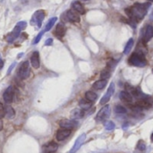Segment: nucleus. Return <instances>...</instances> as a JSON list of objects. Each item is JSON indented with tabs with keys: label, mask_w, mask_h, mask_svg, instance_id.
Here are the masks:
<instances>
[{
	"label": "nucleus",
	"mask_w": 153,
	"mask_h": 153,
	"mask_svg": "<svg viewBox=\"0 0 153 153\" xmlns=\"http://www.w3.org/2000/svg\"><path fill=\"white\" fill-rule=\"evenodd\" d=\"M149 7L150 4H135L131 8H128L126 10V13L132 21L139 22L143 20V17L146 15Z\"/></svg>",
	"instance_id": "nucleus-1"
},
{
	"label": "nucleus",
	"mask_w": 153,
	"mask_h": 153,
	"mask_svg": "<svg viewBox=\"0 0 153 153\" xmlns=\"http://www.w3.org/2000/svg\"><path fill=\"white\" fill-rule=\"evenodd\" d=\"M26 26H27V22H24V21H22V22H17L16 25L14 26L13 30L9 34H7V36H6V38H5L6 41H7L8 43L13 42V41L20 36V34L22 33V31L26 28Z\"/></svg>",
	"instance_id": "nucleus-2"
},
{
	"label": "nucleus",
	"mask_w": 153,
	"mask_h": 153,
	"mask_svg": "<svg viewBox=\"0 0 153 153\" xmlns=\"http://www.w3.org/2000/svg\"><path fill=\"white\" fill-rule=\"evenodd\" d=\"M128 62L131 65L136 66V67H143L147 64L144 54L140 51L134 52V54H132V56L129 57Z\"/></svg>",
	"instance_id": "nucleus-3"
},
{
	"label": "nucleus",
	"mask_w": 153,
	"mask_h": 153,
	"mask_svg": "<svg viewBox=\"0 0 153 153\" xmlns=\"http://www.w3.org/2000/svg\"><path fill=\"white\" fill-rule=\"evenodd\" d=\"M44 18H45V12L43 10H38L33 13L32 18L30 20V23L31 25L36 26L38 29H39L42 25V22Z\"/></svg>",
	"instance_id": "nucleus-4"
},
{
	"label": "nucleus",
	"mask_w": 153,
	"mask_h": 153,
	"mask_svg": "<svg viewBox=\"0 0 153 153\" xmlns=\"http://www.w3.org/2000/svg\"><path fill=\"white\" fill-rule=\"evenodd\" d=\"M30 75V63L29 61H24L21 64L18 70V76L21 80H25Z\"/></svg>",
	"instance_id": "nucleus-5"
},
{
	"label": "nucleus",
	"mask_w": 153,
	"mask_h": 153,
	"mask_svg": "<svg viewBox=\"0 0 153 153\" xmlns=\"http://www.w3.org/2000/svg\"><path fill=\"white\" fill-rule=\"evenodd\" d=\"M111 109L108 105H105L97 114L96 116V121L97 122H103L106 119H108L110 116Z\"/></svg>",
	"instance_id": "nucleus-6"
},
{
	"label": "nucleus",
	"mask_w": 153,
	"mask_h": 153,
	"mask_svg": "<svg viewBox=\"0 0 153 153\" xmlns=\"http://www.w3.org/2000/svg\"><path fill=\"white\" fill-rule=\"evenodd\" d=\"M13 97H14V89L13 86H9L3 94L4 100L6 104H11L13 100Z\"/></svg>",
	"instance_id": "nucleus-7"
},
{
	"label": "nucleus",
	"mask_w": 153,
	"mask_h": 153,
	"mask_svg": "<svg viewBox=\"0 0 153 153\" xmlns=\"http://www.w3.org/2000/svg\"><path fill=\"white\" fill-rule=\"evenodd\" d=\"M114 91H115V84L112 82V83L110 84V86L108 87V89L107 92L105 93V95H104V96L102 97V99L100 100V105H105V104H107V103L110 100V99H111V97H112Z\"/></svg>",
	"instance_id": "nucleus-8"
},
{
	"label": "nucleus",
	"mask_w": 153,
	"mask_h": 153,
	"mask_svg": "<svg viewBox=\"0 0 153 153\" xmlns=\"http://www.w3.org/2000/svg\"><path fill=\"white\" fill-rule=\"evenodd\" d=\"M85 139H86V134H81L78 138H77V140L75 141V143H74V146H73V148L70 150V152L69 153H75L80 148H81V146L83 144V143H84V141H85Z\"/></svg>",
	"instance_id": "nucleus-9"
},
{
	"label": "nucleus",
	"mask_w": 153,
	"mask_h": 153,
	"mask_svg": "<svg viewBox=\"0 0 153 153\" xmlns=\"http://www.w3.org/2000/svg\"><path fill=\"white\" fill-rule=\"evenodd\" d=\"M70 134H71V130L62 128V129H59V130L56 132V140H57V141L62 142V141L65 140L67 137H69V135H70Z\"/></svg>",
	"instance_id": "nucleus-10"
},
{
	"label": "nucleus",
	"mask_w": 153,
	"mask_h": 153,
	"mask_svg": "<svg viewBox=\"0 0 153 153\" xmlns=\"http://www.w3.org/2000/svg\"><path fill=\"white\" fill-rule=\"evenodd\" d=\"M76 122L74 120H69V119H63L59 122V126L61 128H65V129H69L72 130L73 128H74L76 126Z\"/></svg>",
	"instance_id": "nucleus-11"
},
{
	"label": "nucleus",
	"mask_w": 153,
	"mask_h": 153,
	"mask_svg": "<svg viewBox=\"0 0 153 153\" xmlns=\"http://www.w3.org/2000/svg\"><path fill=\"white\" fill-rule=\"evenodd\" d=\"M57 148H58V145L56 143L50 142L43 146L42 151H43V153H54L55 152H56Z\"/></svg>",
	"instance_id": "nucleus-12"
},
{
	"label": "nucleus",
	"mask_w": 153,
	"mask_h": 153,
	"mask_svg": "<svg viewBox=\"0 0 153 153\" xmlns=\"http://www.w3.org/2000/svg\"><path fill=\"white\" fill-rule=\"evenodd\" d=\"M66 18L68 19V21H70L72 22H79L80 20H81L78 13L75 12L74 9L73 10H68L66 12Z\"/></svg>",
	"instance_id": "nucleus-13"
},
{
	"label": "nucleus",
	"mask_w": 153,
	"mask_h": 153,
	"mask_svg": "<svg viewBox=\"0 0 153 153\" xmlns=\"http://www.w3.org/2000/svg\"><path fill=\"white\" fill-rule=\"evenodd\" d=\"M65 31H66V28H65V26L63 23H58V24L56 25V29H55V32H54V34H55V36H56V38H58V39H62V38L65 36Z\"/></svg>",
	"instance_id": "nucleus-14"
},
{
	"label": "nucleus",
	"mask_w": 153,
	"mask_h": 153,
	"mask_svg": "<svg viewBox=\"0 0 153 153\" xmlns=\"http://www.w3.org/2000/svg\"><path fill=\"white\" fill-rule=\"evenodd\" d=\"M30 63L32 65V66L35 69L39 68L40 66V60H39V54L38 51H34L30 56Z\"/></svg>",
	"instance_id": "nucleus-15"
},
{
	"label": "nucleus",
	"mask_w": 153,
	"mask_h": 153,
	"mask_svg": "<svg viewBox=\"0 0 153 153\" xmlns=\"http://www.w3.org/2000/svg\"><path fill=\"white\" fill-rule=\"evenodd\" d=\"M120 100L125 103L131 104L133 102V96L128 91H122L120 93Z\"/></svg>",
	"instance_id": "nucleus-16"
},
{
	"label": "nucleus",
	"mask_w": 153,
	"mask_h": 153,
	"mask_svg": "<svg viewBox=\"0 0 153 153\" xmlns=\"http://www.w3.org/2000/svg\"><path fill=\"white\" fill-rule=\"evenodd\" d=\"M153 38V26L152 25H148L143 36V42L146 43L148 41H150Z\"/></svg>",
	"instance_id": "nucleus-17"
},
{
	"label": "nucleus",
	"mask_w": 153,
	"mask_h": 153,
	"mask_svg": "<svg viewBox=\"0 0 153 153\" xmlns=\"http://www.w3.org/2000/svg\"><path fill=\"white\" fill-rule=\"evenodd\" d=\"M83 116H84V110L82 108H75L71 112V118L73 120L80 119L83 117Z\"/></svg>",
	"instance_id": "nucleus-18"
},
{
	"label": "nucleus",
	"mask_w": 153,
	"mask_h": 153,
	"mask_svg": "<svg viewBox=\"0 0 153 153\" xmlns=\"http://www.w3.org/2000/svg\"><path fill=\"white\" fill-rule=\"evenodd\" d=\"M72 7H73V9H74L75 12H77V13H80V14H84V13H85L84 6H83L80 2H78V1H74V2H73V4H72Z\"/></svg>",
	"instance_id": "nucleus-19"
},
{
	"label": "nucleus",
	"mask_w": 153,
	"mask_h": 153,
	"mask_svg": "<svg viewBox=\"0 0 153 153\" xmlns=\"http://www.w3.org/2000/svg\"><path fill=\"white\" fill-rule=\"evenodd\" d=\"M108 84V81L105 80V79H101L100 81H97L95 82L93 84H92V88L94 90H102L104 89Z\"/></svg>",
	"instance_id": "nucleus-20"
},
{
	"label": "nucleus",
	"mask_w": 153,
	"mask_h": 153,
	"mask_svg": "<svg viewBox=\"0 0 153 153\" xmlns=\"http://www.w3.org/2000/svg\"><path fill=\"white\" fill-rule=\"evenodd\" d=\"M137 106H139L142 109H149L152 108V104L149 100H147L146 99H143V100H139V101L136 103Z\"/></svg>",
	"instance_id": "nucleus-21"
},
{
	"label": "nucleus",
	"mask_w": 153,
	"mask_h": 153,
	"mask_svg": "<svg viewBox=\"0 0 153 153\" xmlns=\"http://www.w3.org/2000/svg\"><path fill=\"white\" fill-rule=\"evenodd\" d=\"M79 106L83 110H87V109H90L92 106V102L86 100V99H83V100H81L79 101Z\"/></svg>",
	"instance_id": "nucleus-22"
},
{
	"label": "nucleus",
	"mask_w": 153,
	"mask_h": 153,
	"mask_svg": "<svg viewBox=\"0 0 153 153\" xmlns=\"http://www.w3.org/2000/svg\"><path fill=\"white\" fill-rule=\"evenodd\" d=\"M5 117L7 119H13L15 117V111L11 106H6L5 108Z\"/></svg>",
	"instance_id": "nucleus-23"
},
{
	"label": "nucleus",
	"mask_w": 153,
	"mask_h": 153,
	"mask_svg": "<svg viewBox=\"0 0 153 153\" xmlns=\"http://www.w3.org/2000/svg\"><path fill=\"white\" fill-rule=\"evenodd\" d=\"M85 99L91 101V102H94L97 99H98V95L94 92V91H89L85 93Z\"/></svg>",
	"instance_id": "nucleus-24"
},
{
	"label": "nucleus",
	"mask_w": 153,
	"mask_h": 153,
	"mask_svg": "<svg viewBox=\"0 0 153 153\" xmlns=\"http://www.w3.org/2000/svg\"><path fill=\"white\" fill-rule=\"evenodd\" d=\"M111 75V69L109 66H107L104 70L101 71V74H100V77L101 79H105L107 80L108 78H109Z\"/></svg>",
	"instance_id": "nucleus-25"
},
{
	"label": "nucleus",
	"mask_w": 153,
	"mask_h": 153,
	"mask_svg": "<svg viewBox=\"0 0 153 153\" xmlns=\"http://www.w3.org/2000/svg\"><path fill=\"white\" fill-rule=\"evenodd\" d=\"M56 21H57V18H56V17H53V18H51V19L48 22V23H47V25H46V27H45L44 31L46 32V31H48L49 30H51V28L54 26V24L56 22Z\"/></svg>",
	"instance_id": "nucleus-26"
},
{
	"label": "nucleus",
	"mask_w": 153,
	"mask_h": 153,
	"mask_svg": "<svg viewBox=\"0 0 153 153\" xmlns=\"http://www.w3.org/2000/svg\"><path fill=\"white\" fill-rule=\"evenodd\" d=\"M133 45H134V39H130L127 41L126 45L125 46V48H124V53H125V54H128V53L130 52V50L132 49V48H133Z\"/></svg>",
	"instance_id": "nucleus-27"
},
{
	"label": "nucleus",
	"mask_w": 153,
	"mask_h": 153,
	"mask_svg": "<svg viewBox=\"0 0 153 153\" xmlns=\"http://www.w3.org/2000/svg\"><path fill=\"white\" fill-rule=\"evenodd\" d=\"M115 112L117 114H125V113H126V109L125 107L118 105V106H117L115 108Z\"/></svg>",
	"instance_id": "nucleus-28"
},
{
	"label": "nucleus",
	"mask_w": 153,
	"mask_h": 153,
	"mask_svg": "<svg viewBox=\"0 0 153 153\" xmlns=\"http://www.w3.org/2000/svg\"><path fill=\"white\" fill-rule=\"evenodd\" d=\"M105 128L107 130H108V131H111V130L115 129V124H114V122H112V121H107L105 123Z\"/></svg>",
	"instance_id": "nucleus-29"
},
{
	"label": "nucleus",
	"mask_w": 153,
	"mask_h": 153,
	"mask_svg": "<svg viewBox=\"0 0 153 153\" xmlns=\"http://www.w3.org/2000/svg\"><path fill=\"white\" fill-rule=\"evenodd\" d=\"M137 149L140 152H144L146 150V144L144 143L143 141H139L138 142V143H137Z\"/></svg>",
	"instance_id": "nucleus-30"
},
{
	"label": "nucleus",
	"mask_w": 153,
	"mask_h": 153,
	"mask_svg": "<svg viewBox=\"0 0 153 153\" xmlns=\"http://www.w3.org/2000/svg\"><path fill=\"white\" fill-rule=\"evenodd\" d=\"M45 33V31L44 30H42V31H40L38 35H37V37L35 38V39L33 40V44H37V43H39V40L41 39V38H42V36H43V34Z\"/></svg>",
	"instance_id": "nucleus-31"
},
{
	"label": "nucleus",
	"mask_w": 153,
	"mask_h": 153,
	"mask_svg": "<svg viewBox=\"0 0 153 153\" xmlns=\"http://www.w3.org/2000/svg\"><path fill=\"white\" fill-rule=\"evenodd\" d=\"M5 117V108L4 107V105L0 102V118Z\"/></svg>",
	"instance_id": "nucleus-32"
},
{
	"label": "nucleus",
	"mask_w": 153,
	"mask_h": 153,
	"mask_svg": "<svg viewBox=\"0 0 153 153\" xmlns=\"http://www.w3.org/2000/svg\"><path fill=\"white\" fill-rule=\"evenodd\" d=\"M53 44V39H48L46 41H45V45L46 46H51Z\"/></svg>",
	"instance_id": "nucleus-33"
},
{
	"label": "nucleus",
	"mask_w": 153,
	"mask_h": 153,
	"mask_svg": "<svg viewBox=\"0 0 153 153\" xmlns=\"http://www.w3.org/2000/svg\"><path fill=\"white\" fill-rule=\"evenodd\" d=\"M16 65V63H15V62H14V63H13V64L11 65V67H10V68H9V70H8V74H10V73H11L12 69L14 67V65Z\"/></svg>",
	"instance_id": "nucleus-34"
},
{
	"label": "nucleus",
	"mask_w": 153,
	"mask_h": 153,
	"mask_svg": "<svg viewBox=\"0 0 153 153\" xmlns=\"http://www.w3.org/2000/svg\"><path fill=\"white\" fill-rule=\"evenodd\" d=\"M3 66H4V61H3V59L1 58V56H0V70H2Z\"/></svg>",
	"instance_id": "nucleus-35"
},
{
	"label": "nucleus",
	"mask_w": 153,
	"mask_h": 153,
	"mask_svg": "<svg viewBox=\"0 0 153 153\" xmlns=\"http://www.w3.org/2000/svg\"><path fill=\"white\" fill-rule=\"evenodd\" d=\"M2 129H3V122L0 118V131H2Z\"/></svg>",
	"instance_id": "nucleus-36"
},
{
	"label": "nucleus",
	"mask_w": 153,
	"mask_h": 153,
	"mask_svg": "<svg viewBox=\"0 0 153 153\" xmlns=\"http://www.w3.org/2000/svg\"><path fill=\"white\" fill-rule=\"evenodd\" d=\"M152 142H153V134H152Z\"/></svg>",
	"instance_id": "nucleus-37"
},
{
	"label": "nucleus",
	"mask_w": 153,
	"mask_h": 153,
	"mask_svg": "<svg viewBox=\"0 0 153 153\" xmlns=\"http://www.w3.org/2000/svg\"><path fill=\"white\" fill-rule=\"evenodd\" d=\"M149 1H150V2H153V0H149Z\"/></svg>",
	"instance_id": "nucleus-38"
},
{
	"label": "nucleus",
	"mask_w": 153,
	"mask_h": 153,
	"mask_svg": "<svg viewBox=\"0 0 153 153\" xmlns=\"http://www.w3.org/2000/svg\"><path fill=\"white\" fill-rule=\"evenodd\" d=\"M83 1H88V0H83Z\"/></svg>",
	"instance_id": "nucleus-39"
}]
</instances>
